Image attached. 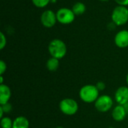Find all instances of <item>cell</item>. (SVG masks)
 <instances>
[{"mask_svg": "<svg viewBox=\"0 0 128 128\" xmlns=\"http://www.w3.org/2000/svg\"><path fill=\"white\" fill-rule=\"evenodd\" d=\"M59 59L53 58V57H50L46 63V68L48 70L50 71H56L58 70V67H59Z\"/></svg>", "mask_w": 128, "mask_h": 128, "instance_id": "cell-13", "label": "cell"}, {"mask_svg": "<svg viewBox=\"0 0 128 128\" xmlns=\"http://www.w3.org/2000/svg\"><path fill=\"white\" fill-rule=\"evenodd\" d=\"M113 99L107 94L99 96L97 100L94 103L96 110L100 112H106L113 106Z\"/></svg>", "mask_w": 128, "mask_h": 128, "instance_id": "cell-5", "label": "cell"}, {"mask_svg": "<svg viewBox=\"0 0 128 128\" xmlns=\"http://www.w3.org/2000/svg\"><path fill=\"white\" fill-rule=\"evenodd\" d=\"M100 91L98 89L95 85L88 84L83 86L79 92L80 98L82 101L86 104L94 103L99 98Z\"/></svg>", "mask_w": 128, "mask_h": 128, "instance_id": "cell-1", "label": "cell"}, {"mask_svg": "<svg viewBox=\"0 0 128 128\" xmlns=\"http://www.w3.org/2000/svg\"><path fill=\"white\" fill-rule=\"evenodd\" d=\"M126 82H127V84L128 86V74H127V76H126Z\"/></svg>", "mask_w": 128, "mask_h": 128, "instance_id": "cell-24", "label": "cell"}, {"mask_svg": "<svg viewBox=\"0 0 128 128\" xmlns=\"http://www.w3.org/2000/svg\"><path fill=\"white\" fill-rule=\"evenodd\" d=\"M71 9H72L73 12L74 13V14L76 16H80V15L83 14L86 12V4L83 2H76L73 5V7H72Z\"/></svg>", "mask_w": 128, "mask_h": 128, "instance_id": "cell-14", "label": "cell"}, {"mask_svg": "<svg viewBox=\"0 0 128 128\" xmlns=\"http://www.w3.org/2000/svg\"><path fill=\"white\" fill-rule=\"evenodd\" d=\"M56 128H64L63 127H62V126H58V127H56Z\"/></svg>", "mask_w": 128, "mask_h": 128, "instance_id": "cell-26", "label": "cell"}, {"mask_svg": "<svg viewBox=\"0 0 128 128\" xmlns=\"http://www.w3.org/2000/svg\"><path fill=\"white\" fill-rule=\"evenodd\" d=\"M12 128H29V122L25 116H18L14 118Z\"/></svg>", "mask_w": 128, "mask_h": 128, "instance_id": "cell-12", "label": "cell"}, {"mask_svg": "<svg viewBox=\"0 0 128 128\" xmlns=\"http://www.w3.org/2000/svg\"><path fill=\"white\" fill-rule=\"evenodd\" d=\"M6 70H7L6 63L3 60H1L0 61V76H3V74H4Z\"/></svg>", "mask_w": 128, "mask_h": 128, "instance_id": "cell-19", "label": "cell"}, {"mask_svg": "<svg viewBox=\"0 0 128 128\" xmlns=\"http://www.w3.org/2000/svg\"><path fill=\"white\" fill-rule=\"evenodd\" d=\"M48 51L51 57L60 60L67 54V45L62 40L56 38L50 42L48 45Z\"/></svg>", "mask_w": 128, "mask_h": 128, "instance_id": "cell-2", "label": "cell"}, {"mask_svg": "<svg viewBox=\"0 0 128 128\" xmlns=\"http://www.w3.org/2000/svg\"><path fill=\"white\" fill-rule=\"evenodd\" d=\"M13 122H14V120H12L10 118L4 116L1 118L0 124H1L2 128H12Z\"/></svg>", "mask_w": 128, "mask_h": 128, "instance_id": "cell-15", "label": "cell"}, {"mask_svg": "<svg viewBox=\"0 0 128 128\" xmlns=\"http://www.w3.org/2000/svg\"><path fill=\"white\" fill-rule=\"evenodd\" d=\"M0 106H1L2 109L3 110V111H4V113H8V112H10L11 111V110H12V106H11V104H9V103H8V104H4V105H0Z\"/></svg>", "mask_w": 128, "mask_h": 128, "instance_id": "cell-18", "label": "cell"}, {"mask_svg": "<svg viewBox=\"0 0 128 128\" xmlns=\"http://www.w3.org/2000/svg\"><path fill=\"white\" fill-rule=\"evenodd\" d=\"M114 42L118 48L124 49L128 47V30L124 29L118 32L115 35Z\"/></svg>", "mask_w": 128, "mask_h": 128, "instance_id": "cell-9", "label": "cell"}, {"mask_svg": "<svg viewBox=\"0 0 128 128\" xmlns=\"http://www.w3.org/2000/svg\"><path fill=\"white\" fill-rule=\"evenodd\" d=\"M3 81H4L3 76H0V85H1V84H4V83H3Z\"/></svg>", "mask_w": 128, "mask_h": 128, "instance_id": "cell-23", "label": "cell"}, {"mask_svg": "<svg viewBox=\"0 0 128 128\" xmlns=\"http://www.w3.org/2000/svg\"><path fill=\"white\" fill-rule=\"evenodd\" d=\"M32 2L36 8H44L46 7L52 2V0H32Z\"/></svg>", "mask_w": 128, "mask_h": 128, "instance_id": "cell-16", "label": "cell"}, {"mask_svg": "<svg viewBox=\"0 0 128 128\" xmlns=\"http://www.w3.org/2000/svg\"><path fill=\"white\" fill-rule=\"evenodd\" d=\"M127 110L123 105H117L116 106L112 111V117L114 119V121L120 122L125 119L127 116Z\"/></svg>", "mask_w": 128, "mask_h": 128, "instance_id": "cell-10", "label": "cell"}, {"mask_svg": "<svg viewBox=\"0 0 128 128\" xmlns=\"http://www.w3.org/2000/svg\"><path fill=\"white\" fill-rule=\"evenodd\" d=\"M115 2L118 4V5L122 6H128V0H115Z\"/></svg>", "mask_w": 128, "mask_h": 128, "instance_id": "cell-21", "label": "cell"}, {"mask_svg": "<svg viewBox=\"0 0 128 128\" xmlns=\"http://www.w3.org/2000/svg\"><path fill=\"white\" fill-rule=\"evenodd\" d=\"M11 98V90L10 87L5 84L0 85V105L9 103Z\"/></svg>", "mask_w": 128, "mask_h": 128, "instance_id": "cell-11", "label": "cell"}, {"mask_svg": "<svg viewBox=\"0 0 128 128\" xmlns=\"http://www.w3.org/2000/svg\"><path fill=\"white\" fill-rule=\"evenodd\" d=\"M56 22H58L56 13L50 9L44 10L40 15V22L45 28H52Z\"/></svg>", "mask_w": 128, "mask_h": 128, "instance_id": "cell-7", "label": "cell"}, {"mask_svg": "<svg viewBox=\"0 0 128 128\" xmlns=\"http://www.w3.org/2000/svg\"><path fill=\"white\" fill-rule=\"evenodd\" d=\"M114 99L118 105H126L128 104V87L120 86L117 88L114 94Z\"/></svg>", "mask_w": 128, "mask_h": 128, "instance_id": "cell-8", "label": "cell"}, {"mask_svg": "<svg viewBox=\"0 0 128 128\" xmlns=\"http://www.w3.org/2000/svg\"><path fill=\"white\" fill-rule=\"evenodd\" d=\"M95 86H96V87L98 88V89L100 92V91H104V90L105 89V88H106V84H105L104 82H102V81L98 82L97 84H96Z\"/></svg>", "mask_w": 128, "mask_h": 128, "instance_id": "cell-20", "label": "cell"}, {"mask_svg": "<svg viewBox=\"0 0 128 128\" xmlns=\"http://www.w3.org/2000/svg\"><path fill=\"white\" fill-rule=\"evenodd\" d=\"M111 18L112 22L118 26L125 25L128 22V8L122 5L116 6L112 12Z\"/></svg>", "mask_w": 128, "mask_h": 128, "instance_id": "cell-3", "label": "cell"}, {"mask_svg": "<svg viewBox=\"0 0 128 128\" xmlns=\"http://www.w3.org/2000/svg\"><path fill=\"white\" fill-rule=\"evenodd\" d=\"M59 110L65 116H71L75 115L79 110L77 102L72 98H67L62 99L59 103Z\"/></svg>", "mask_w": 128, "mask_h": 128, "instance_id": "cell-4", "label": "cell"}, {"mask_svg": "<svg viewBox=\"0 0 128 128\" xmlns=\"http://www.w3.org/2000/svg\"><path fill=\"white\" fill-rule=\"evenodd\" d=\"M4 111H3V110L2 109V107L0 106V118H3L4 116H3V115H4Z\"/></svg>", "mask_w": 128, "mask_h": 128, "instance_id": "cell-22", "label": "cell"}, {"mask_svg": "<svg viewBox=\"0 0 128 128\" xmlns=\"http://www.w3.org/2000/svg\"><path fill=\"white\" fill-rule=\"evenodd\" d=\"M0 50H2L7 44V38L3 32H0Z\"/></svg>", "mask_w": 128, "mask_h": 128, "instance_id": "cell-17", "label": "cell"}, {"mask_svg": "<svg viewBox=\"0 0 128 128\" xmlns=\"http://www.w3.org/2000/svg\"><path fill=\"white\" fill-rule=\"evenodd\" d=\"M100 1H101V2H108L110 0H100Z\"/></svg>", "mask_w": 128, "mask_h": 128, "instance_id": "cell-25", "label": "cell"}, {"mask_svg": "<svg viewBox=\"0 0 128 128\" xmlns=\"http://www.w3.org/2000/svg\"><path fill=\"white\" fill-rule=\"evenodd\" d=\"M76 15L72 9L68 8H62L56 11L57 21L62 25H69L75 20Z\"/></svg>", "mask_w": 128, "mask_h": 128, "instance_id": "cell-6", "label": "cell"}]
</instances>
